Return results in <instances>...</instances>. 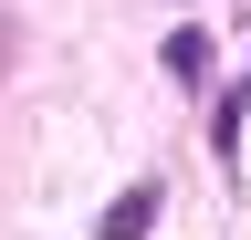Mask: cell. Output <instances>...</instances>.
<instances>
[{
    "label": "cell",
    "instance_id": "1",
    "mask_svg": "<svg viewBox=\"0 0 251 240\" xmlns=\"http://www.w3.org/2000/svg\"><path fill=\"white\" fill-rule=\"evenodd\" d=\"M157 198H168L157 177H147V188H126V198L105 209V219H94V240H147V230H157Z\"/></svg>",
    "mask_w": 251,
    "mask_h": 240
}]
</instances>
